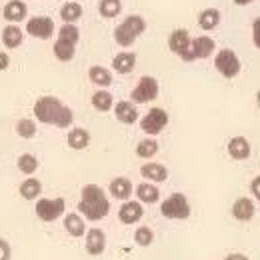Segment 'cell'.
<instances>
[{
  "label": "cell",
  "mask_w": 260,
  "mask_h": 260,
  "mask_svg": "<svg viewBox=\"0 0 260 260\" xmlns=\"http://www.w3.org/2000/svg\"><path fill=\"white\" fill-rule=\"evenodd\" d=\"M144 216V208H142V202L138 200H126L120 208H118V218L120 222L124 224H136L140 218Z\"/></svg>",
  "instance_id": "cell-13"
},
{
  "label": "cell",
  "mask_w": 260,
  "mask_h": 260,
  "mask_svg": "<svg viewBox=\"0 0 260 260\" xmlns=\"http://www.w3.org/2000/svg\"><path fill=\"white\" fill-rule=\"evenodd\" d=\"M250 142L244 136H234L228 140V154L234 160H246L250 156Z\"/></svg>",
  "instance_id": "cell-17"
},
{
  "label": "cell",
  "mask_w": 260,
  "mask_h": 260,
  "mask_svg": "<svg viewBox=\"0 0 260 260\" xmlns=\"http://www.w3.org/2000/svg\"><path fill=\"white\" fill-rule=\"evenodd\" d=\"M16 134L20 138H34L36 136V122L30 118H22L16 122Z\"/></svg>",
  "instance_id": "cell-34"
},
{
  "label": "cell",
  "mask_w": 260,
  "mask_h": 260,
  "mask_svg": "<svg viewBox=\"0 0 260 260\" xmlns=\"http://www.w3.org/2000/svg\"><path fill=\"white\" fill-rule=\"evenodd\" d=\"M82 14H84V10L78 2H66L60 8V18H62V22H68V24H76L82 18Z\"/></svg>",
  "instance_id": "cell-28"
},
{
  "label": "cell",
  "mask_w": 260,
  "mask_h": 260,
  "mask_svg": "<svg viewBox=\"0 0 260 260\" xmlns=\"http://www.w3.org/2000/svg\"><path fill=\"white\" fill-rule=\"evenodd\" d=\"M52 52H54V56L60 62H70L74 58V54H76V44L70 42V40H66V38H58L56 36V42L52 46Z\"/></svg>",
  "instance_id": "cell-19"
},
{
  "label": "cell",
  "mask_w": 260,
  "mask_h": 260,
  "mask_svg": "<svg viewBox=\"0 0 260 260\" xmlns=\"http://www.w3.org/2000/svg\"><path fill=\"white\" fill-rule=\"evenodd\" d=\"M10 244L0 238V260H10Z\"/></svg>",
  "instance_id": "cell-38"
},
{
  "label": "cell",
  "mask_w": 260,
  "mask_h": 260,
  "mask_svg": "<svg viewBox=\"0 0 260 260\" xmlns=\"http://www.w3.org/2000/svg\"><path fill=\"white\" fill-rule=\"evenodd\" d=\"M214 48H216V42H214L210 36H206V34H202V36H196V38H192V42H190V50H188V54H186L184 62H192V60H204V58L212 56Z\"/></svg>",
  "instance_id": "cell-9"
},
{
  "label": "cell",
  "mask_w": 260,
  "mask_h": 260,
  "mask_svg": "<svg viewBox=\"0 0 260 260\" xmlns=\"http://www.w3.org/2000/svg\"><path fill=\"white\" fill-rule=\"evenodd\" d=\"M220 18H222V14L218 8H204L198 16V26L202 30H214L220 24Z\"/></svg>",
  "instance_id": "cell-22"
},
{
  "label": "cell",
  "mask_w": 260,
  "mask_h": 260,
  "mask_svg": "<svg viewBox=\"0 0 260 260\" xmlns=\"http://www.w3.org/2000/svg\"><path fill=\"white\" fill-rule=\"evenodd\" d=\"M78 212L84 214L86 220L98 222L108 216L110 212V200L106 198L104 190L98 184H86L80 190V202H78Z\"/></svg>",
  "instance_id": "cell-2"
},
{
  "label": "cell",
  "mask_w": 260,
  "mask_h": 260,
  "mask_svg": "<svg viewBox=\"0 0 260 260\" xmlns=\"http://www.w3.org/2000/svg\"><path fill=\"white\" fill-rule=\"evenodd\" d=\"M34 114L42 124H54L58 128H68L74 120L72 110L64 106L56 96H42L34 104Z\"/></svg>",
  "instance_id": "cell-1"
},
{
  "label": "cell",
  "mask_w": 260,
  "mask_h": 260,
  "mask_svg": "<svg viewBox=\"0 0 260 260\" xmlns=\"http://www.w3.org/2000/svg\"><path fill=\"white\" fill-rule=\"evenodd\" d=\"M112 68L118 72V74H130L134 68H136V54L134 52H118L114 58H112Z\"/></svg>",
  "instance_id": "cell-20"
},
{
  "label": "cell",
  "mask_w": 260,
  "mask_h": 260,
  "mask_svg": "<svg viewBox=\"0 0 260 260\" xmlns=\"http://www.w3.org/2000/svg\"><path fill=\"white\" fill-rule=\"evenodd\" d=\"M252 42H254V46L260 50V16L252 22Z\"/></svg>",
  "instance_id": "cell-37"
},
{
  "label": "cell",
  "mask_w": 260,
  "mask_h": 260,
  "mask_svg": "<svg viewBox=\"0 0 260 260\" xmlns=\"http://www.w3.org/2000/svg\"><path fill=\"white\" fill-rule=\"evenodd\" d=\"M92 106L96 108L98 112H108L114 108V96L108 92V90H98L92 94Z\"/></svg>",
  "instance_id": "cell-29"
},
{
  "label": "cell",
  "mask_w": 260,
  "mask_h": 260,
  "mask_svg": "<svg viewBox=\"0 0 260 260\" xmlns=\"http://www.w3.org/2000/svg\"><path fill=\"white\" fill-rule=\"evenodd\" d=\"M140 174L148 180V182H166L168 180V170L166 166L158 162H148L140 166Z\"/></svg>",
  "instance_id": "cell-18"
},
{
  "label": "cell",
  "mask_w": 260,
  "mask_h": 260,
  "mask_svg": "<svg viewBox=\"0 0 260 260\" xmlns=\"http://www.w3.org/2000/svg\"><path fill=\"white\" fill-rule=\"evenodd\" d=\"M190 42H192V38H190L186 28H176V30H172L170 38H168V48L184 60L188 50H190Z\"/></svg>",
  "instance_id": "cell-11"
},
{
  "label": "cell",
  "mask_w": 260,
  "mask_h": 260,
  "mask_svg": "<svg viewBox=\"0 0 260 260\" xmlns=\"http://www.w3.org/2000/svg\"><path fill=\"white\" fill-rule=\"evenodd\" d=\"M250 2H254V0H234L236 6H246V4H250Z\"/></svg>",
  "instance_id": "cell-42"
},
{
  "label": "cell",
  "mask_w": 260,
  "mask_h": 260,
  "mask_svg": "<svg viewBox=\"0 0 260 260\" xmlns=\"http://www.w3.org/2000/svg\"><path fill=\"white\" fill-rule=\"evenodd\" d=\"M256 106H258V110H260V90L256 92Z\"/></svg>",
  "instance_id": "cell-43"
},
{
  "label": "cell",
  "mask_w": 260,
  "mask_h": 260,
  "mask_svg": "<svg viewBox=\"0 0 260 260\" xmlns=\"http://www.w3.org/2000/svg\"><path fill=\"white\" fill-rule=\"evenodd\" d=\"M224 260H248V256H244V254H230Z\"/></svg>",
  "instance_id": "cell-41"
},
{
  "label": "cell",
  "mask_w": 260,
  "mask_h": 260,
  "mask_svg": "<svg viewBox=\"0 0 260 260\" xmlns=\"http://www.w3.org/2000/svg\"><path fill=\"white\" fill-rule=\"evenodd\" d=\"M114 116L116 120H120L122 124H134L138 122V110H136V104L128 102V100H120L114 104Z\"/></svg>",
  "instance_id": "cell-16"
},
{
  "label": "cell",
  "mask_w": 260,
  "mask_h": 260,
  "mask_svg": "<svg viewBox=\"0 0 260 260\" xmlns=\"http://www.w3.org/2000/svg\"><path fill=\"white\" fill-rule=\"evenodd\" d=\"M160 214L164 218H170V220H186L190 216L188 198L180 192H174L160 204Z\"/></svg>",
  "instance_id": "cell-4"
},
{
  "label": "cell",
  "mask_w": 260,
  "mask_h": 260,
  "mask_svg": "<svg viewBox=\"0 0 260 260\" xmlns=\"http://www.w3.org/2000/svg\"><path fill=\"white\" fill-rule=\"evenodd\" d=\"M16 166H18V170H20L22 174H34V172L38 170L40 164H38L36 156H32V154H20V158H18Z\"/></svg>",
  "instance_id": "cell-33"
},
{
  "label": "cell",
  "mask_w": 260,
  "mask_h": 260,
  "mask_svg": "<svg viewBox=\"0 0 260 260\" xmlns=\"http://www.w3.org/2000/svg\"><path fill=\"white\" fill-rule=\"evenodd\" d=\"M168 124V112L164 108H150L142 118H140V130L150 134V136H156L160 134Z\"/></svg>",
  "instance_id": "cell-8"
},
{
  "label": "cell",
  "mask_w": 260,
  "mask_h": 260,
  "mask_svg": "<svg viewBox=\"0 0 260 260\" xmlns=\"http://www.w3.org/2000/svg\"><path fill=\"white\" fill-rule=\"evenodd\" d=\"M110 194H112V198H116V200L126 202L130 196H132V182H130L128 178H124V176L114 178L110 182Z\"/></svg>",
  "instance_id": "cell-21"
},
{
  "label": "cell",
  "mask_w": 260,
  "mask_h": 260,
  "mask_svg": "<svg viewBox=\"0 0 260 260\" xmlns=\"http://www.w3.org/2000/svg\"><path fill=\"white\" fill-rule=\"evenodd\" d=\"M22 40H24V32L16 24L4 26V30H2V44L6 48H18L22 44Z\"/></svg>",
  "instance_id": "cell-24"
},
{
  "label": "cell",
  "mask_w": 260,
  "mask_h": 260,
  "mask_svg": "<svg viewBox=\"0 0 260 260\" xmlns=\"http://www.w3.org/2000/svg\"><path fill=\"white\" fill-rule=\"evenodd\" d=\"M10 66V58H8V54L4 52V50H0V70H6Z\"/></svg>",
  "instance_id": "cell-40"
},
{
  "label": "cell",
  "mask_w": 260,
  "mask_h": 260,
  "mask_svg": "<svg viewBox=\"0 0 260 260\" xmlns=\"http://www.w3.org/2000/svg\"><path fill=\"white\" fill-rule=\"evenodd\" d=\"M156 152H158V142L154 138H146V140H140L136 144V154L140 158H146L148 160V158L156 156Z\"/></svg>",
  "instance_id": "cell-32"
},
{
  "label": "cell",
  "mask_w": 260,
  "mask_h": 260,
  "mask_svg": "<svg viewBox=\"0 0 260 260\" xmlns=\"http://www.w3.org/2000/svg\"><path fill=\"white\" fill-rule=\"evenodd\" d=\"M56 34H58V38H66V40H70V42H74V44H78V40H80V30H78L76 24L64 22V24L58 28Z\"/></svg>",
  "instance_id": "cell-35"
},
{
  "label": "cell",
  "mask_w": 260,
  "mask_h": 260,
  "mask_svg": "<svg viewBox=\"0 0 260 260\" xmlns=\"http://www.w3.org/2000/svg\"><path fill=\"white\" fill-rule=\"evenodd\" d=\"M90 144V134L84 128H72L68 132V146L72 150H84Z\"/></svg>",
  "instance_id": "cell-26"
},
{
  "label": "cell",
  "mask_w": 260,
  "mask_h": 260,
  "mask_svg": "<svg viewBox=\"0 0 260 260\" xmlns=\"http://www.w3.org/2000/svg\"><path fill=\"white\" fill-rule=\"evenodd\" d=\"M214 68L224 76V78H236L238 74H240V58H238V54L234 52V50H218L216 52V56H214Z\"/></svg>",
  "instance_id": "cell-6"
},
{
  "label": "cell",
  "mask_w": 260,
  "mask_h": 260,
  "mask_svg": "<svg viewBox=\"0 0 260 260\" xmlns=\"http://www.w3.org/2000/svg\"><path fill=\"white\" fill-rule=\"evenodd\" d=\"M64 230L70 234V236H74V238H80V236H84V232H86V224H84V218L80 216V214H76V212H70V214H66L64 216Z\"/></svg>",
  "instance_id": "cell-23"
},
{
  "label": "cell",
  "mask_w": 260,
  "mask_h": 260,
  "mask_svg": "<svg viewBox=\"0 0 260 260\" xmlns=\"http://www.w3.org/2000/svg\"><path fill=\"white\" fill-rule=\"evenodd\" d=\"M42 194V184L38 178H26L20 184V196L24 200H36V196Z\"/></svg>",
  "instance_id": "cell-30"
},
{
  "label": "cell",
  "mask_w": 260,
  "mask_h": 260,
  "mask_svg": "<svg viewBox=\"0 0 260 260\" xmlns=\"http://www.w3.org/2000/svg\"><path fill=\"white\" fill-rule=\"evenodd\" d=\"M152 240H154V232H152L150 228L148 226L136 228V232H134V242H136L138 246H150Z\"/></svg>",
  "instance_id": "cell-36"
},
{
  "label": "cell",
  "mask_w": 260,
  "mask_h": 260,
  "mask_svg": "<svg viewBox=\"0 0 260 260\" xmlns=\"http://www.w3.org/2000/svg\"><path fill=\"white\" fill-rule=\"evenodd\" d=\"M136 196L144 204H156L160 200V190L152 182H142L136 186Z\"/></svg>",
  "instance_id": "cell-25"
},
{
  "label": "cell",
  "mask_w": 260,
  "mask_h": 260,
  "mask_svg": "<svg viewBox=\"0 0 260 260\" xmlns=\"http://www.w3.org/2000/svg\"><path fill=\"white\" fill-rule=\"evenodd\" d=\"M64 198H40L36 202V216L44 222H54L64 214Z\"/></svg>",
  "instance_id": "cell-7"
},
{
  "label": "cell",
  "mask_w": 260,
  "mask_h": 260,
  "mask_svg": "<svg viewBox=\"0 0 260 260\" xmlns=\"http://www.w3.org/2000/svg\"><path fill=\"white\" fill-rule=\"evenodd\" d=\"M84 246L86 252L92 256H100L106 250V234L100 228H90L86 230V238H84Z\"/></svg>",
  "instance_id": "cell-12"
},
{
  "label": "cell",
  "mask_w": 260,
  "mask_h": 260,
  "mask_svg": "<svg viewBox=\"0 0 260 260\" xmlns=\"http://www.w3.org/2000/svg\"><path fill=\"white\" fill-rule=\"evenodd\" d=\"M254 212H256V206H254V202H252L250 198H246V196L236 198L234 204H232V216H234L236 220H240V222L252 220V218H254Z\"/></svg>",
  "instance_id": "cell-14"
},
{
  "label": "cell",
  "mask_w": 260,
  "mask_h": 260,
  "mask_svg": "<svg viewBox=\"0 0 260 260\" xmlns=\"http://www.w3.org/2000/svg\"><path fill=\"white\" fill-rule=\"evenodd\" d=\"M98 12L104 18H116L122 12V2L120 0H100L98 2Z\"/></svg>",
  "instance_id": "cell-31"
},
{
  "label": "cell",
  "mask_w": 260,
  "mask_h": 260,
  "mask_svg": "<svg viewBox=\"0 0 260 260\" xmlns=\"http://www.w3.org/2000/svg\"><path fill=\"white\" fill-rule=\"evenodd\" d=\"M2 16H4V20H8L10 24L22 22V20L28 16V6H26L22 0H10V2H6L4 10H2Z\"/></svg>",
  "instance_id": "cell-15"
},
{
  "label": "cell",
  "mask_w": 260,
  "mask_h": 260,
  "mask_svg": "<svg viewBox=\"0 0 260 260\" xmlns=\"http://www.w3.org/2000/svg\"><path fill=\"white\" fill-rule=\"evenodd\" d=\"M146 30V22H144V18L140 16V14H130L126 16L116 28H114V40H116V44H120L122 48H128L132 46L136 40H138V36Z\"/></svg>",
  "instance_id": "cell-3"
},
{
  "label": "cell",
  "mask_w": 260,
  "mask_h": 260,
  "mask_svg": "<svg viewBox=\"0 0 260 260\" xmlns=\"http://www.w3.org/2000/svg\"><path fill=\"white\" fill-rule=\"evenodd\" d=\"M250 192H252V196L260 202V176H256V178L250 182Z\"/></svg>",
  "instance_id": "cell-39"
},
{
  "label": "cell",
  "mask_w": 260,
  "mask_h": 260,
  "mask_svg": "<svg viewBox=\"0 0 260 260\" xmlns=\"http://www.w3.org/2000/svg\"><path fill=\"white\" fill-rule=\"evenodd\" d=\"M54 30H56V26H54L52 18H48V16H32L26 22V32L30 34V36H34V38H38V40L52 38Z\"/></svg>",
  "instance_id": "cell-10"
},
{
  "label": "cell",
  "mask_w": 260,
  "mask_h": 260,
  "mask_svg": "<svg viewBox=\"0 0 260 260\" xmlns=\"http://www.w3.org/2000/svg\"><path fill=\"white\" fill-rule=\"evenodd\" d=\"M160 92V86H158V80L154 76H142L136 84V88L130 92V98L134 104H148L152 100L158 98Z\"/></svg>",
  "instance_id": "cell-5"
},
{
  "label": "cell",
  "mask_w": 260,
  "mask_h": 260,
  "mask_svg": "<svg viewBox=\"0 0 260 260\" xmlns=\"http://www.w3.org/2000/svg\"><path fill=\"white\" fill-rule=\"evenodd\" d=\"M88 78L92 84H96L100 88H108L112 84V72L104 66H90L88 70Z\"/></svg>",
  "instance_id": "cell-27"
}]
</instances>
